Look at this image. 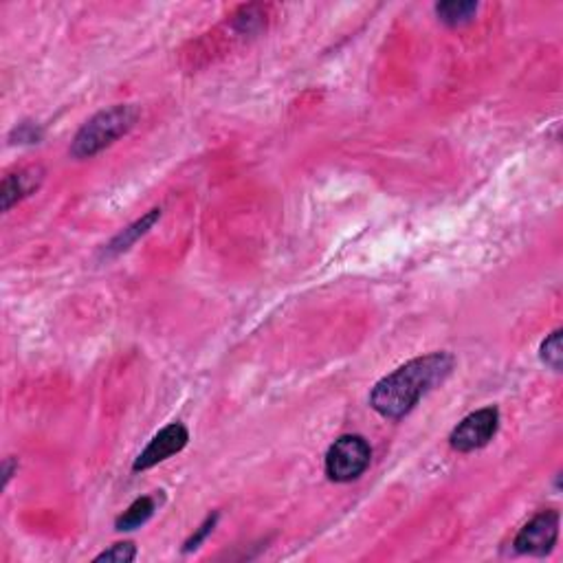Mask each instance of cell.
Wrapping results in <instances>:
<instances>
[{"instance_id": "ba28073f", "label": "cell", "mask_w": 563, "mask_h": 563, "mask_svg": "<svg viewBox=\"0 0 563 563\" xmlns=\"http://www.w3.org/2000/svg\"><path fill=\"white\" fill-rule=\"evenodd\" d=\"M161 218V210H152L148 213V216H143L141 221L133 222V225L128 227V230H124L121 234H117L113 238V240L108 242V245L104 247V258H115V256L124 254V251H128L130 247L134 245V242L139 240L141 236L148 234L150 227L154 225V222Z\"/></svg>"}, {"instance_id": "7c38bea8", "label": "cell", "mask_w": 563, "mask_h": 563, "mask_svg": "<svg viewBox=\"0 0 563 563\" xmlns=\"http://www.w3.org/2000/svg\"><path fill=\"white\" fill-rule=\"evenodd\" d=\"M134 557H137V548H134V543L124 541V543H115L113 548H108V550H104L101 555H97L95 561L97 563H101V561L130 563V561H134Z\"/></svg>"}, {"instance_id": "52a82bcc", "label": "cell", "mask_w": 563, "mask_h": 563, "mask_svg": "<svg viewBox=\"0 0 563 563\" xmlns=\"http://www.w3.org/2000/svg\"><path fill=\"white\" fill-rule=\"evenodd\" d=\"M42 178H45V172H42L40 168H24L21 172L4 177L3 189H0L3 210L9 212L16 203H21L22 198L31 196V194L40 187Z\"/></svg>"}, {"instance_id": "4fadbf2b", "label": "cell", "mask_w": 563, "mask_h": 563, "mask_svg": "<svg viewBox=\"0 0 563 563\" xmlns=\"http://www.w3.org/2000/svg\"><path fill=\"white\" fill-rule=\"evenodd\" d=\"M216 522H218V515H210V517H207L205 522H203L201 526L196 528V533H194V535L189 537V540L186 541V548H183V552L196 550V548L201 546V543L207 540V535H212V531H213V526H216Z\"/></svg>"}, {"instance_id": "8992f818", "label": "cell", "mask_w": 563, "mask_h": 563, "mask_svg": "<svg viewBox=\"0 0 563 563\" xmlns=\"http://www.w3.org/2000/svg\"><path fill=\"white\" fill-rule=\"evenodd\" d=\"M187 440H189V434L181 422H172V425L163 427V429L159 431L152 440H150V445L141 451L139 458L134 460L133 469L145 471V469L154 467V464L163 463V460L169 458V455L186 449Z\"/></svg>"}, {"instance_id": "9a60e30c", "label": "cell", "mask_w": 563, "mask_h": 563, "mask_svg": "<svg viewBox=\"0 0 563 563\" xmlns=\"http://www.w3.org/2000/svg\"><path fill=\"white\" fill-rule=\"evenodd\" d=\"M18 469V460H13V458H7L3 463V484L4 487H7L9 484V480H12V475H13V471Z\"/></svg>"}, {"instance_id": "30bf717a", "label": "cell", "mask_w": 563, "mask_h": 563, "mask_svg": "<svg viewBox=\"0 0 563 563\" xmlns=\"http://www.w3.org/2000/svg\"><path fill=\"white\" fill-rule=\"evenodd\" d=\"M478 12V3H463V0H451V3H440L436 4V13L445 24L451 27H458V24L469 22L473 18V13Z\"/></svg>"}, {"instance_id": "7a4b0ae2", "label": "cell", "mask_w": 563, "mask_h": 563, "mask_svg": "<svg viewBox=\"0 0 563 563\" xmlns=\"http://www.w3.org/2000/svg\"><path fill=\"white\" fill-rule=\"evenodd\" d=\"M139 119V110L130 104H119L113 108H106L91 117L80 128L71 143V154L75 159H89L100 154L115 141L128 134Z\"/></svg>"}, {"instance_id": "3957f363", "label": "cell", "mask_w": 563, "mask_h": 563, "mask_svg": "<svg viewBox=\"0 0 563 563\" xmlns=\"http://www.w3.org/2000/svg\"><path fill=\"white\" fill-rule=\"evenodd\" d=\"M372 449L363 436L348 434L334 440L326 454V475L333 482H352L370 467Z\"/></svg>"}, {"instance_id": "8fae6325", "label": "cell", "mask_w": 563, "mask_h": 563, "mask_svg": "<svg viewBox=\"0 0 563 563\" xmlns=\"http://www.w3.org/2000/svg\"><path fill=\"white\" fill-rule=\"evenodd\" d=\"M563 333L561 330H555L546 342L541 343V361L546 363L548 368H552L555 372H561L563 366V346H561Z\"/></svg>"}, {"instance_id": "5bb4252c", "label": "cell", "mask_w": 563, "mask_h": 563, "mask_svg": "<svg viewBox=\"0 0 563 563\" xmlns=\"http://www.w3.org/2000/svg\"><path fill=\"white\" fill-rule=\"evenodd\" d=\"M40 137H42V133L33 124H21L12 134V139H18L21 143H38V139Z\"/></svg>"}, {"instance_id": "6da1fadb", "label": "cell", "mask_w": 563, "mask_h": 563, "mask_svg": "<svg viewBox=\"0 0 563 563\" xmlns=\"http://www.w3.org/2000/svg\"><path fill=\"white\" fill-rule=\"evenodd\" d=\"M451 370H454V357L446 352L411 359L377 383L370 394L372 410L378 411L383 419L399 420L419 405L427 392L443 383Z\"/></svg>"}, {"instance_id": "5b68a950", "label": "cell", "mask_w": 563, "mask_h": 563, "mask_svg": "<svg viewBox=\"0 0 563 563\" xmlns=\"http://www.w3.org/2000/svg\"><path fill=\"white\" fill-rule=\"evenodd\" d=\"M557 537H559V513L541 511L517 533L513 550L519 555L543 557L555 548Z\"/></svg>"}, {"instance_id": "9c48e42d", "label": "cell", "mask_w": 563, "mask_h": 563, "mask_svg": "<svg viewBox=\"0 0 563 563\" xmlns=\"http://www.w3.org/2000/svg\"><path fill=\"white\" fill-rule=\"evenodd\" d=\"M154 508H157V499L154 498L134 499L128 507V511H124V515L117 517L115 526H117V531H134V528H141L152 517Z\"/></svg>"}, {"instance_id": "277c9868", "label": "cell", "mask_w": 563, "mask_h": 563, "mask_svg": "<svg viewBox=\"0 0 563 563\" xmlns=\"http://www.w3.org/2000/svg\"><path fill=\"white\" fill-rule=\"evenodd\" d=\"M499 427V411L498 407H484V410L473 411L467 419H463L451 431L449 445L460 454L482 449L493 440Z\"/></svg>"}]
</instances>
